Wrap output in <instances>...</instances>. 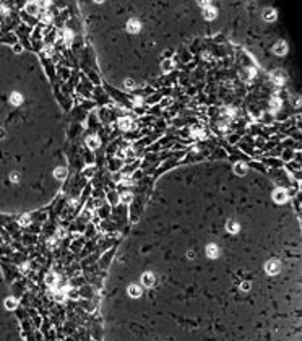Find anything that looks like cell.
<instances>
[{
  "instance_id": "44dd1931",
  "label": "cell",
  "mask_w": 302,
  "mask_h": 341,
  "mask_svg": "<svg viewBox=\"0 0 302 341\" xmlns=\"http://www.w3.org/2000/svg\"><path fill=\"white\" fill-rule=\"evenodd\" d=\"M63 37H65V42H67V44H70L73 36H71V33H70L68 29H65V33H63Z\"/></svg>"
},
{
  "instance_id": "8992f818",
  "label": "cell",
  "mask_w": 302,
  "mask_h": 341,
  "mask_svg": "<svg viewBox=\"0 0 302 341\" xmlns=\"http://www.w3.org/2000/svg\"><path fill=\"white\" fill-rule=\"evenodd\" d=\"M206 253L210 258H216L218 255H219V249H218L214 244H210V245L206 247Z\"/></svg>"
},
{
  "instance_id": "4fadbf2b",
  "label": "cell",
  "mask_w": 302,
  "mask_h": 341,
  "mask_svg": "<svg viewBox=\"0 0 302 341\" xmlns=\"http://www.w3.org/2000/svg\"><path fill=\"white\" fill-rule=\"evenodd\" d=\"M26 11H28L29 15H36V13L39 11V7H37V3H34V2H29V3L26 5Z\"/></svg>"
},
{
  "instance_id": "7402d4cb",
  "label": "cell",
  "mask_w": 302,
  "mask_h": 341,
  "mask_svg": "<svg viewBox=\"0 0 302 341\" xmlns=\"http://www.w3.org/2000/svg\"><path fill=\"white\" fill-rule=\"evenodd\" d=\"M171 65H172V62H171V60H166V62H162V70L169 72V70H171Z\"/></svg>"
},
{
  "instance_id": "30bf717a",
  "label": "cell",
  "mask_w": 302,
  "mask_h": 341,
  "mask_svg": "<svg viewBox=\"0 0 302 341\" xmlns=\"http://www.w3.org/2000/svg\"><path fill=\"white\" fill-rule=\"evenodd\" d=\"M234 172L239 174V176H244L247 172V164L245 162H236V164H234Z\"/></svg>"
},
{
  "instance_id": "603a6c76",
  "label": "cell",
  "mask_w": 302,
  "mask_h": 341,
  "mask_svg": "<svg viewBox=\"0 0 302 341\" xmlns=\"http://www.w3.org/2000/svg\"><path fill=\"white\" fill-rule=\"evenodd\" d=\"M50 20H52V15H50V13H47V11L42 13V21H44V23H49Z\"/></svg>"
},
{
  "instance_id": "f1b7e54d",
  "label": "cell",
  "mask_w": 302,
  "mask_h": 341,
  "mask_svg": "<svg viewBox=\"0 0 302 341\" xmlns=\"http://www.w3.org/2000/svg\"><path fill=\"white\" fill-rule=\"evenodd\" d=\"M21 50H23V49H21V45H15V52H21Z\"/></svg>"
},
{
  "instance_id": "2e32d148",
  "label": "cell",
  "mask_w": 302,
  "mask_h": 341,
  "mask_svg": "<svg viewBox=\"0 0 302 341\" xmlns=\"http://www.w3.org/2000/svg\"><path fill=\"white\" fill-rule=\"evenodd\" d=\"M227 231L229 232H239V224H237L236 221H227Z\"/></svg>"
},
{
  "instance_id": "cb8c5ba5",
  "label": "cell",
  "mask_w": 302,
  "mask_h": 341,
  "mask_svg": "<svg viewBox=\"0 0 302 341\" xmlns=\"http://www.w3.org/2000/svg\"><path fill=\"white\" fill-rule=\"evenodd\" d=\"M20 223H21V224H29V216H28V215L21 216V218H20Z\"/></svg>"
},
{
  "instance_id": "277c9868",
  "label": "cell",
  "mask_w": 302,
  "mask_h": 341,
  "mask_svg": "<svg viewBox=\"0 0 302 341\" xmlns=\"http://www.w3.org/2000/svg\"><path fill=\"white\" fill-rule=\"evenodd\" d=\"M273 50H275V54H276V55H284V54H286V50H287L286 42H283V41L276 42V44H275V47H273Z\"/></svg>"
},
{
  "instance_id": "7a4b0ae2",
  "label": "cell",
  "mask_w": 302,
  "mask_h": 341,
  "mask_svg": "<svg viewBox=\"0 0 302 341\" xmlns=\"http://www.w3.org/2000/svg\"><path fill=\"white\" fill-rule=\"evenodd\" d=\"M273 198H275V201L276 203H284V201L287 200V193L284 189H276L275 190V193H273Z\"/></svg>"
},
{
  "instance_id": "83f0119b",
  "label": "cell",
  "mask_w": 302,
  "mask_h": 341,
  "mask_svg": "<svg viewBox=\"0 0 302 341\" xmlns=\"http://www.w3.org/2000/svg\"><path fill=\"white\" fill-rule=\"evenodd\" d=\"M50 52H52V49H50V47H49V49H44V54H47V57L50 55Z\"/></svg>"
},
{
  "instance_id": "484cf974",
  "label": "cell",
  "mask_w": 302,
  "mask_h": 341,
  "mask_svg": "<svg viewBox=\"0 0 302 341\" xmlns=\"http://www.w3.org/2000/svg\"><path fill=\"white\" fill-rule=\"evenodd\" d=\"M247 73H249V76H250V78H252V76H255V75H257V72L253 70V68H249V70H247Z\"/></svg>"
},
{
  "instance_id": "ba28073f",
  "label": "cell",
  "mask_w": 302,
  "mask_h": 341,
  "mask_svg": "<svg viewBox=\"0 0 302 341\" xmlns=\"http://www.w3.org/2000/svg\"><path fill=\"white\" fill-rule=\"evenodd\" d=\"M128 294L132 297H140L141 296V288L138 284H130L128 286Z\"/></svg>"
},
{
  "instance_id": "f546056e",
  "label": "cell",
  "mask_w": 302,
  "mask_h": 341,
  "mask_svg": "<svg viewBox=\"0 0 302 341\" xmlns=\"http://www.w3.org/2000/svg\"><path fill=\"white\" fill-rule=\"evenodd\" d=\"M11 181H18V174H13V176H11Z\"/></svg>"
},
{
  "instance_id": "4dcf8cb0",
  "label": "cell",
  "mask_w": 302,
  "mask_h": 341,
  "mask_svg": "<svg viewBox=\"0 0 302 341\" xmlns=\"http://www.w3.org/2000/svg\"><path fill=\"white\" fill-rule=\"evenodd\" d=\"M3 135H5V132H3V130H0V138H3Z\"/></svg>"
},
{
  "instance_id": "ffe728a7",
  "label": "cell",
  "mask_w": 302,
  "mask_h": 341,
  "mask_svg": "<svg viewBox=\"0 0 302 341\" xmlns=\"http://www.w3.org/2000/svg\"><path fill=\"white\" fill-rule=\"evenodd\" d=\"M125 88H128V90H133V88H135V81L132 80V78H127V80H125Z\"/></svg>"
},
{
  "instance_id": "ac0fdd59",
  "label": "cell",
  "mask_w": 302,
  "mask_h": 341,
  "mask_svg": "<svg viewBox=\"0 0 302 341\" xmlns=\"http://www.w3.org/2000/svg\"><path fill=\"white\" fill-rule=\"evenodd\" d=\"M270 106L273 107V110H278L279 107H281V101H279V99H276V98H273V99H271V102H270Z\"/></svg>"
},
{
  "instance_id": "4316f807",
  "label": "cell",
  "mask_w": 302,
  "mask_h": 341,
  "mask_svg": "<svg viewBox=\"0 0 302 341\" xmlns=\"http://www.w3.org/2000/svg\"><path fill=\"white\" fill-rule=\"evenodd\" d=\"M124 198H125L127 201H130V200H132V193H127V195H124Z\"/></svg>"
},
{
  "instance_id": "d4e9b609",
  "label": "cell",
  "mask_w": 302,
  "mask_h": 341,
  "mask_svg": "<svg viewBox=\"0 0 302 341\" xmlns=\"http://www.w3.org/2000/svg\"><path fill=\"white\" fill-rule=\"evenodd\" d=\"M241 289H242V291H249V289H250V283H247V281H245V283H242Z\"/></svg>"
},
{
  "instance_id": "9c48e42d",
  "label": "cell",
  "mask_w": 302,
  "mask_h": 341,
  "mask_svg": "<svg viewBox=\"0 0 302 341\" xmlns=\"http://www.w3.org/2000/svg\"><path fill=\"white\" fill-rule=\"evenodd\" d=\"M263 20L265 21H275L276 20V11L273 8H268V10L263 11Z\"/></svg>"
},
{
  "instance_id": "e0dca14e",
  "label": "cell",
  "mask_w": 302,
  "mask_h": 341,
  "mask_svg": "<svg viewBox=\"0 0 302 341\" xmlns=\"http://www.w3.org/2000/svg\"><path fill=\"white\" fill-rule=\"evenodd\" d=\"M67 176V169L65 167H57L55 169V177L57 179H65Z\"/></svg>"
},
{
  "instance_id": "3957f363",
  "label": "cell",
  "mask_w": 302,
  "mask_h": 341,
  "mask_svg": "<svg viewBox=\"0 0 302 341\" xmlns=\"http://www.w3.org/2000/svg\"><path fill=\"white\" fill-rule=\"evenodd\" d=\"M140 28H141V25H140V21H138V20H130L128 23H127V29H128V33H132V34L138 33Z\"/></svg>"
},
{
  "instance_id": "8fae6325",
  "label": "cell",
  "mask_w": 302,
  "mask_h": 341,
  "mask_svg": "<svg viewBox=\"0 0 302 341\" xmlns=\"http://www.w3.org/2000/svg\"><path fill=\"white\" fill-rule=\"evenodd\" d=\"M86 145L90 146L91 150H96V148L99 146V140H98L96 136L91 135V136H88V138H86Z\"/></svg>"
},
{
  "instance_id": "9a60e30c",
  "label": "cell",
  "mask_w": 302,
  "mask_h": 341,
  "mask_svg": "<svg viewBox=\"0 0 302 341\" xmlns=\"http://www.w3.org/2000/svg\"><path fill=\"white\" fill-rule=\"evenodd\" d=\"M119 127H120V130H128V128L132 127V122H130V119H127V117L120 119V120H119Z\"/></svg>"
},
{
  "instance_id": "5b68a950",
  "label": "cell",
  "mask_w": 302,
  "mask_h": 341,
  "mask_svg": "<svg viewBox=\"0 0 302 341\" xmlns=\"http://www.w3.org/2000/svg\"><path fill=\"white\" fill-rule=\"evenodd\" d=\"M141 283H143V286L151 288L154 284V276L151 275V273H145V275L141 276Z\"/></svg>"
},
{
  "instance_id": "5bb4252c",
  "label": "cell",
  "mask_w": 302,
  "mask_h": 341,
  "mask_svg": "<svg viewBox=\"0 0 302 341\" xmlns=\"http://www.w3.org/2000/svg\"><path fill=\"white\" fill-rule=\"evenodd\" d=\"M271 78H273V81L276 83V85H283L284 83V75H283L281 72H275L271 75Z\"/></svg>"
},
{
  "instance_id": "7c38bea8",
  "label": "cell",
  "mask_w": 302,
  "mask_h": 341,
  "mask_svg": "<svg viewBox=\"0 0 302 341\" xmlns=\"http://www.w3.org/2000/svg\"><path fill=\"white\" fill-rule=\"evenodd\" d=\"M10 102L13 106H20L21 102H23V96H21L20 93H13V94L10 96Z\"/></svg>"
},
{
  "instance_id": "52a82bcc",
  "label": "cell",
  "mask_w": 302,
  "mask_h": 341,
  "mask_svg": "<svg viewBox=\"0 0 302 341\" xmlns=\"http://www.w3.org/2000/svg\"><path fill=\"white\" fill-rule=\"evenodd\" d=\"M203 16L206 18V20H213L214 16H216V8H213V7H205V10H203Z\"/></svg>"
},
{
  "instance_id": "6da1fadb",
  "label": "cell",
  "mask_w": 302,
  "mask_h": 341,
  "mask_svg": "<svg viewBox=\"0 0 302 341\" xmlns=\"http://www.w3.org/2000/svg\"><path fill=\"white\" fill-rule=\"evenodd\" d=\"M265 270H267L268 275H276V273H279V270H281V263L278 260H270L265 265Z\"/></svg>"
},
{
  "instance_id": "d6986e66",
  "label": "cell",
  "mask_w": 302,
  "mask_h": 341,
  "mask_svg": "<svg viewBox=\"0 0 302 341\" xmlns=\"http://www.w3.org/2000/svg\"><path fill=\"white\" fill-rule=\"evenodd\" d=\"M5 306L8 307V309H15V307H16V301L13 299V297H10V299H7V301H5Z\"/></svg>"
}]
</instances>
